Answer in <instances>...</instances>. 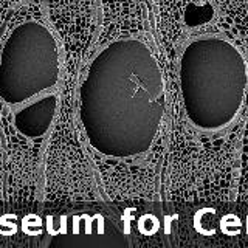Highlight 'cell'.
Returning a JSON list of instances; mask_svg holds the SVG:
<instances>
[{
	"label": "cell",
	"mask_w": 248,
	"mask_h": 248,
	"mask_svg": "<svg viewBox=\"0 0 248 248\" xmlns=\"http://www.w3.org/2000/svg\"><path fill=\"white\" fill-rule=\"evenodd\" d=\"M165 108L161 67L141 39H116L92 59L79 87V121L98 154L124 160L149 152Z\"/></svg>",
	"instance_id": "obj_1"
},
{
	"label": "cell",
	"mask_w": 248,
	"mask_h": 248,
	"mask_svg": "<svg viewBox=\"0 0 248 248\" xmlns=\"http://www.w3.org/2000/svg\"><path fill=\"white\" fill-rule=\"evenodd\" d=\"M183 110L202 132L228 129L240 115L248 64L237 46L222 36H200L185 45L178 65Z\"/></svg>",
	"instance_id": "obj_2"
},
{
	"label": "cell",
	"mask_w": 248,
	"mask_h": 248,
	"mask_svg": "<svg viewBox=\"0 0 248 248\" xmlns=\"http://www.w3.org/2000/svg\"><path fill=\"white\" fill-rule=\"evenodd\" d=\"M61 50L50 28L37 20L16 25L0 50V99L11 107L56 87Z\"/></svg>",
	"instance_id": "obj_3"
},
{
	"label": "cell",
	"mask_w": 248,
	"mask_h": 248,
	"mask_svg": "<svg viewBox=\"0 0 248 248\" xmlns=\"http://www.w3.org/2000/svg\"><path fill=\"white\" fill-rule=\"evenodd\" d=\"M59 98L56 92H45L16 107L14 127L30 140L42 138L50 132L58 112Z\"/></svg>",
	"instance_id": "obj_4"
}]
</instances>
